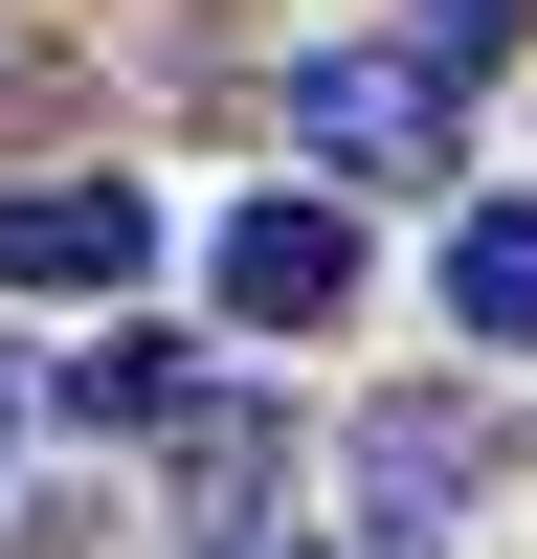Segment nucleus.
Masks as SVG:
<instances>
[{"instance_id": "obj_6", "label": "nucleus", "mask_w": 537, "mask_h": 559, "mask_svg": "<svg viewBox=\"0 0 537 559\" xmlns=\"http://www.w3.org/2000/svg\"><path fill=\"white\" fill-rule=\"evenodd\" d=\"M68 403H90V426H179V403H202V358H179V336H90Z\"/></svg>"}, {"instance_id": "obj_7", "label": "nucleus", "mask_w": 537, "mask_h": 559, "mask_svg": "<svg viewBox=\"0 0 537 559\" xmlns=\"http://www.w3.org/2000/svg\"><path fill=\"white\" fill-rule=\"evenodd\" d=\"M537 45V0H426V68H515Z\"/></svg>"}, {"instance_id": "obj_1", "label": "nucleus", "mask_w": 537, "mask_h": 559, "mask_svg": "<svg viewBox=\"0 0 537 559\" xmlns=\"http://www.w3.org/2000/svg\"><path fill=\"white\" fill-rule=\"evenodd\" d=\"M291 157L313 179H448V68L426 45H313L291 68Z\"/></svg>"}, {"instance_id": "obj_3", "label": "nucleus", "mask_w": 537, "mask_h": 559, "mask_svg": "<svg viewBox=\"0 0 537 559\" xmlns=\"http://www.w3.org/2000/svg\"><path fill=\"white\" fill-rule=\"evenodd\" d=\"M492 492V403H381V426H358V515L381 537H448Z\"/></svg>"}, {"instance_id": "obj_9", "label": "nucleus", "mask_w": 537, "mask_h": 559, "mask_svg": "<svg viewBox=\"0 0 537 559\" xmlns=\"http://www.w3.org/2000/svg\"><path fill=\"white\" fill-rule=\"evenodd\" d=\"M0 426H23V381H0Z\"/></svg>"}, {"instance_id": "obj_2", "label": "nucleus", "mask_w": 537, "mask_h": 559, "mask_svg": "<svg viewBox=\"0 0 537 559\" xmlns=\"http://www.w3.org/2000/svg\"><path fill=\"white\" fill-rule=\"evenodd\" d=\"M134 269H157V202H134V179H0V292H134Z\"/></svg>"}, {"instance_id": "obj_5", "label": "nucleus", "mask_w": 537, "mask_h": 559, "mask_svg": "<svg viewBox=\"0 0 537 559\" xmlns=\"http://www.w3.org/2000/svg\"><path fill=\"white\" fill-rule=\"evenodd\" d=\"M448 336H492V358L537 336V202H492V224H448Z\"/></svg>"}, {"instance_id": "obj_4", "label": "nucleus", "mask_w": 537, "mask_h": 559, "mask_svg": "<svg viewBox=\"0 0 537 559\" xmlns=\"http://www.w3.org/2000/svg\"><path fill=\"white\" fill-rule=\"evenodd\" d=\"M336 292H358V202H247L224 224V313L247 336H313Z\"/></svg>"}, {"instance_id": "obj_8", "label": "nucleus", "mask_w": 537, "mask_h": 559, "mask_svg": "<svg viewBox=\"0 0 537 559\" xmlns=\"http://www.w3.org/2000/svg\"><path fill=\"white\" fill-rule=\"evenodd\" d=\"M247 559H336V537H247Z\"/></svg>"}]
</instances>
